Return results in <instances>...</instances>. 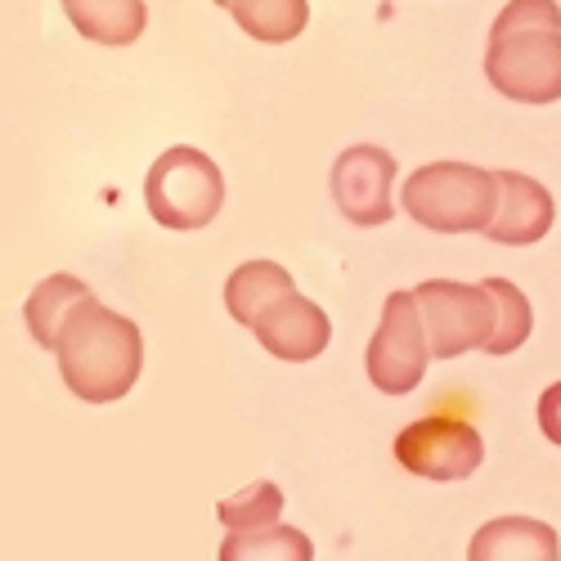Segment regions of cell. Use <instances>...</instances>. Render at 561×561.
Masks as SVG:
<instances>
[{
	"mask_svg": "<svg viewBox=\"0 0 561 561\" xmlns=\"http://www.w3.org/2000/svg\"><path fill=\"white\" fill-rule=\"evenodd\" d=\"M59 373L77 400L85 404H113L122 400L145 368V333L135 319L108 310L104 301H81L59 333Z\"/></svg>",
	"mask_w": 561,
	"mask_h": 561,
	"instance_id": "obj_1",
	"label": "cell"
},
{
	"mask_svg": "<svg viewBox=\"0 0 561 561\" xmlns=\"http://www.w3.org/2000/svg\"><path fill=\"white\" fill-rule=\"evenodd\" d=\"M485 77L517 104L561 100V5L557 0H512L490 27Z\"/></svg>",
	"mask_w": 561,
	"mask_h": 561,
	"instance_id": "obj_2",
	"label": "cell"
},
{
	"mask_svg": "<svg viewBox=\"0 0 561 561\" xmlns=\"http://www.w3.org/2000/svg\"><path fill=\"white\" fill-rule=\"evenodd\" d=\"M400 203L432 233H485L499 211V175L472 162H427L409 171Z\"/></svg>",
	"mask_w": 561,
	"mask_h": 561,
	"instance_id": "obj_3",
	"label": "cell"
},
{
	"mask_svg": "<svg viewBox=\"0 0 561 561\" xmlns=\"http://www.w3.org/2000/svg\"><path fill=\"white\" fill-rule=\"evenodd\" d=\"M145 203L162 229H175V233L207 229L225 207V175L203 149L175 145L149 167Z\"/></svg>",
	"mask_w": 561,
	"mask_h": 561,
	"instance_id": "obj_4",
	"label": "cell"
},
{
	"mask_svg": "<svg viewBox=\"0 0 561 561\" xmlns=\"http://www.w3.org/2000/svg\"><path fill=\"white\" fill-rule=\"evenodd\" d=\"M432 359H458L467 351H485L499 323V306L485 284H458V278H427L413 288Z\"/></svg>",
	"mask_w": 561,
	"mask_h": 561,
	"instance_id": "obj_5",
	"label": "cell"
},
{
	"mask_svg": "<svg viewBox=\"0 0 561 561\" xmlns=\"http://www.w3.org/2000/svg\"><path fill=\"white\" fill-rule=\"evenodd\" d=\"M432 346H427V329H423V310H417L413 293H391L382 306V323L373 333L368 351H364V368L368 382L387 391V396H409L427 373Z\"/></svg>",
	"mask_w": 561,
	"mask_h": 561,
	"instance_id": "obj_6",
	"label": "cell"
},
{
	"mask_svg": "<svg viewBox=\"0 0 561 561\" xmlns=\"http://www.w3.org/2000/svg\"><path fill=\"white\" fill-rule=\"evenodd\" d=\"M396 462L423 481H467L485 462V440L467 417L427 413L396 436Z\"/></svg>",
	"mask_w": 561,
	"mask_h": 561,
	"instance_id": "obj_7",
	"label": "cell"
},
{
	"mask_svg": "<svg viewBox=\"0 0 561 561\" xmlns=\"http://www.w3.org/2000/svg\"><path fill=\"white\" fill-rule=\"evenodd\" d=\"M396 175L400 167L387 149L355 145L333 162V203L351 225H364V229L387 225L396 216V198H391Z\"/></svg>",
	"mask_w": 561,
	"mask_h": 561,
	"instance_id": "obj_8",
	"label": "cell"
},
{
	"mask_svg": "<svg viewBox=\"0 0 561 561\" xmlns=\"http://www.w3.org/2000/svg\"><path fill=\"white\" fill-rule=\"evenodd\" d=\"M256 342L274 355V359H288V364H306V359H319L333 342V319L323 314L310 297L301 293H288L274 310L261 314L256 323Z\"/></svg>",
	"mask_w": 561,
	"mask_h": 561,
	"instance_id": "obj_9",
	"label": "cell"
},
{
	"mask_svg": "<svg viewBox=\"0 0 561 561\" xmlns=\"http://www.w3.org/2000/svg\"><path fill=\"white\" fill-rule=\"evenodd\" d=\"M494 175H499V211H494V225L485 229V239L507 248L539 243L557 216L552 194L535 175H522V171H494Z\"/></svg>",
	"mask_w": 561,
	"mask_h": 561,
	"instance_id": "obj_10",
	"label": "cell"
},
{
	"mask_svg": "<svg viewBox=\"0 0 561 561\" xmlns=\"http://www.w3.org/2000/svg\"><path fill=\"white\" fill-rule=\"evenodd\" d=\"M467 561H561V543L535 517H494L472 535Z\"/></svg>",
	"mask_w": 561,
	"mask_h": 561,
	"instance_id": "obj_11",
	"label": "cell"
},
{
	"mask_svg": "<svg viewBox=\"0 0 561 561\" xmlns=\"http://www.w3.org/2000/svg\"><path fill=\"white\" fill-rule=\"evenodd\" d=\"M293 288V274L278 265V261H243L225 278V310L233 314V323H243V329H256L261 314L274 310L284 301Z\"/></svg>",
	"mask_w": 561,
	"mask_h": 561,
	"instance_id": "obj_12",
	"label": "cell"
},
{
	"mask_svg": "<svg viewBox=\"0 0 561 561\" xmlns=\"http://www.w3.org/2000/svg\"><path fill=\"white\" fill-rule=\"evenodd\" d=\"M59 5L68 23L95 45H130L149 27L145 0H59Z\"/></svg>",
	"mask_w": 561,
	"mask_h": 561,
	"instance_id": "obj_13",
	"label": "cell"
},
{
	"mask_svg": "<svg viewBox=\"0 0 561 561\" xmlns=\"http://www.w3.org/2000/svg\"><path fill=\"white\" fill-rule=\"evenodd\" d=\"M81 301H90V288L81 284L77 274H45V284H36L32 297H27V306H23L27 333L36 337V346L55 351L64 323L72 319V310H77Z\"/></svg>",
	"mask_w": 561,
	"mask_h": 561,
	"instance_id": "obj_14",
	"label": "cell"
},
{
	"mask_svg": "<svg viewBox=\"0 0 561 561\" xmlns=\"http://www.w3.org/2000/svg\"><path fill=\"white\" fill-rule=\"evenodd\" d=\"M216 561H314V543L297 526H265V530H229Z\"/></svg>",
	"mask_w": 561,
	"mask_h": 561,
	"instance_id": "obj_15",
	"label": "cell"
},
{
	"mask_svg": "<svg viewBox=\"0 0 561 561\" xmlns=\"http://www.w3.org/2000/svg\"><path fill=\"white\" fill-rule=\"evenodd\" d=\"M229 14H233V23H239L248 36H256L261 45H288L310 23V5H306V0H233Z\"/></svg>",
	"mask_w": 561,
	"mask_h": 561,
	"instance_id": "obj_16",
	"label": "cell"
},
{
	"mask_svg": "<svg viewBox=\"0 0 561 561\" xmlns=\"http://www.w3.org/2000/svg\"><path fill=\"white\" fill-rule=\"evenodd\" d=\"M485 293L494 297L499 306V323H494V337H490V355H512L530 342V329H535V310L526 301V293L507 278H485Z\"/></svg>",
	"mask_w": 561,
	"mask_h": 561,
	"instance_id": "obj_17",
	"label": "cell"
},
{
	"mask_svg": "<svg viewBox=\"0 0 561 561\" xmlns=\"http://www.w3.org/2000/svg\"><path fill=\"white\" fill-rule=\"evenodd\" d=\"M278 512H284V490H278L274 481H256V485L239 490L233 499H220L216 503V517L229 530H265V526H278Z\"/></svg>",
	"mask_w": 561,
	"mask_h": 561,
	"instance_id": "obj_18",
	"label": "cell"
},
{
	"mask_svg": "<svg viewBox=\"0 0 561 561\" xmlns=\"http://www.w3.org/2000/svg\"><path fill=\"white\" fill-rule=\"evenodd\" d=\"M539 432L561 449V382H552L539 396Z\"/></svg>",
	"mask_w": 561,
	"mask_h": 561,
	"instance_id": "obj_19",
	"label": "cell"
},
{
	"mask_svg": "<svg viewBox=\"0 0 561 561\" xmlns=\"http://www.w3.org/2000/svg\"><path fill=\"white\" fill-rule=\"evenodd\" d=\"M216 5H225V10H229V5H233V0H216Z\"/></svg>",
	"mask_w": 561,
	"mask_h": 561,
	"instance_id": "obj_20",
	"label": "cell"
}]
</instances>
